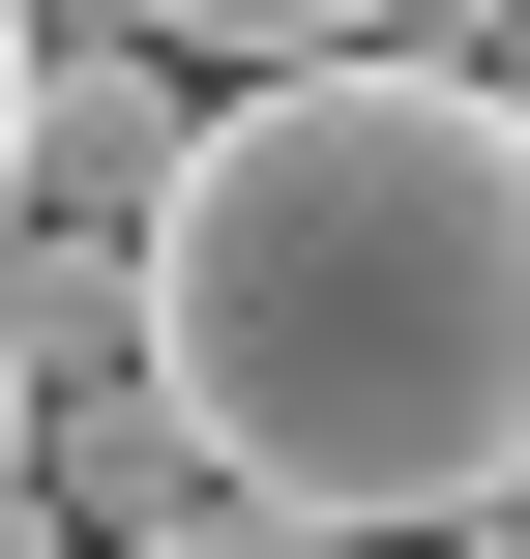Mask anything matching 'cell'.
I'll return each mask as SVG.
<instances>
[{
	"label": "cell",
	"mask_w": 530,
	"mask_h": 559,
	"mask_svg": "<svg viewBox=\"0 0 530 559\" xmlns=\"http://www.w3.org/2000/svg\"><path fill=\"white\" fill-rule=\"evenodd\" d=\"M148 383L295 531H502L530 501V118L472 59H295L148 206Z\"/></svg>",
	"instance_id": "6da1fadb"
},
{
	"label": "cell",
	"mask_w": 530,
	"mask_h": 559,
	"mask_svg": "<svg viewBox=\"0 0 530 559\" xmlns=\"http://www.w3.org/2000/svg\"><path fill=\"white\" fill-rule=\"evenodd\" d=\"M207 118H236V88H207L177 29H59V59H30V206H89V236H148V206L207 177Z\"/></svg>",
	"instance_id": "7a4b0ae2"
},
{
	"label": "cell",
	"mask_w": 530,
	"mask_h": 559,
	"mask_svg": "<svg viewBox=\"0 0 530 559\" xmlns=\"http://www.w3.org/2000/svg\"><path fill=\"white\" fill-rule=\"evenodd\" d=\"M0 354H30V383H148V236L30 206V236H0Z\"/></svg>",
	"instance_id": "3957f363"
},
{
	"label": "cell",
	"mask_w": 530,
	"mask_h": 559,
	"mask_svg": "<svg viewBox=\"0 0 530 559\" xmlns=\"http://www.w3.org/2000/svg\"><path fill=\"white\" fill-rule=\"evenodd\" d=\"M118 29H177L207 88H295V59H384V0H118Z\"/></svg>",
	"instance_id": "277c9868"
},
{
	"label": "cell",
	"mask_w": 530,
	"mask_h": 559,
	"mask_svg": "<svg viewBox=\"0 0 530 559\" xmlns=\"http://www.w3.org/2000/svg\"><path fill=\"white\" fill-rule=\"evenodd\" d=\"M148 559H354V531H295V501H207V531H148Z\"/></svg>",
	"instance_id": "5b68a950"
},
{
	"label": "cell",
	"mask_w": 530,
	"mask_h": 559,
	"mask_svg": "<svg viewBox=\"0 0 530 559\" xmlns=\"http://www.w3.org/2000/svg\"><path fill=\"white\" fill-rule=\"evenodd\" d=\"M30 59H59V29H30V0H0V236H30Z\"/></svg>",
	"instance_id": "8992f818"
},
{
	"label": "cell",
	"mask_w": 530,
	"mask_h": 559,
	"mask_svg": "<svg viewBox=\"0 0 530 559\" xmlns=\"http://www.w3.org/2000/svg\"><path fill=\"white\" fill-rule=\"evenodd\" d=\"M30 442H59V383H30V354H0V559H30Z\"/></svg>",
	"instance_id": "52a82bcc"
},
{
	"label": "cell",
	"mask_w": 530,
	"mask_h": 559,
	"mask_svg": "<svg viewBox=\"0 0 530 559\" xmlns=\"http://www.w3.org/2000/svg\"><path fill=\"white\" fill-rule=\"evenodd\" d=\"M502 118H530V0H502Z\"/></svg>",
	"instance_id": "ba28073f"
},
{
	"label": "cell",
	"mask_w": 530,
	"mask_h": 559,
	"mask_svg": "<svg viewBox=\"0 0 530 559\" xmlns=\"http://www.w3.org/2000/svg\"><path fill=\"white\" fill-rule=\"evenodd\" d=\"M472 559H530V501H502V531H472Z\"/></svg>",
	"instance_id": "9c48e42d"
}]
</instances>
